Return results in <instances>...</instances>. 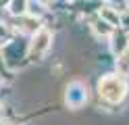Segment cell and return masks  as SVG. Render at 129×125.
I'll return each instance as SVG.
<instances>
[{
    "label": "cell",
    "mask_w": 129,
    "mask_h": 125,
    "mask_svg": "<svg viewBox=\"0 0 129 125\" xmlns=\"http://www.w3.org/2000/svg\"><path fill=\"white\" fill-rule=\"evenodd\" d=\"M98 92L104 100H108V102H121V100L125 98L127 94V83L123 77H119V75H106V77H102L100 83H98Z\"/></svg>",
    "instance_id": "6da1fadb"
},
{
    "label": "cell",
    "mask_w": 129,
    "mask_h": 125,
    "mask_svg": "<svg viewBox=\"0 0 129 125\" xmlns=\"http://www.w3.org/2000/svg\"><path fill=\"white\" fill-rule=\"evenodd\" d=\"M50 42H52V33L48 29H38L34 33V40L29 44V58H40L48 48H50Z\"/></svg>",
    "instance_id": "7a4b0ae2"
},
{
    "label": "cell",
    "mask_w": 129,
    "mask_h": 125,
    "mask_svg": "<svg viewBox=\"0 0 129 125\" xmlns=\"http://www.w3.org/2000/svg\"><path fill=\"white\" fill-rule=\"evenodd\" d=\"M87 100V90L81 81H71L69 88H67V104L71 108H79L83 106Z\"/></svg>",
    "instance_id": "3957f363"
},
{
    "label": "cell",
    "mask_w": 129,
    "mask_h": 125,
    "mask_svg": "<svg viewBox=\"0 0 129 125\" xmlns=\"http://www.w3.org/2000/svg\"><path fill=\"white\" fill-rule=\"evenodd\" d=\"M100 19L110 23L112 27H119V25H121V15L115 11V8H110V6H102L100 8Z\"/></svg>",
    "instance_id": "277c9868"
},
{
    "label": "cell",
    "mask_w": 129,
    "mask_h": 125,
    "mask_svg": "<svg viewBox=\"0 0 129 125\" xmlns=\"http://www.w3.org/2000/svg\"><path fill=\"white\" fill-rule=\"evenodd\" d=\"M17 27L21 31H25V33H36L40 29V25H38V19H34V17L19 15V25H17Z\"/></svg>",
    "instance_id": "5b68a950"
},
{
    "label": "cell",
    "mask_w": 129,
    "mask_h": 125,
    "mask_svg": "<svg viewBox=\"0 0 129 125\" xmlns=\"http://www.w3.org/2000/svg\"><path fill=\"white\" fill-rule=\"evenodd\" d=\"M92 29H94V33H96V36H100V38H108V36H112V33H115V27H112L110 23H106L104 19L94 21Z\"/></svg>",
    "instance_id": "8992f818"
},
{
    "label": "cell",
    "mask_w": 129,
    "mask_h": 125,
    "mask_svg": "<svg viewBox=\"0 0 129 125\" xmlns=\"http://www.w3.org/2000/svg\"><path fill=\"white\" fill-rule=\"evenodd\" d=\"M112 50H115V52H123V50H127V36L123 31H119V33H115V36H112Z\"/></svg>",
    "instance_id": "52a82bcc"
},
{
    "label": "cell",
    "mask_w": 129,
    "mask_h": 125,
    "mask_svg": "<svg viewBox=\"0 0 129 125\" xmlns=\"http://www.w3.org/2000/svg\"><path fill=\"white\" fill-rule=\"evenodd\" d=\"M9 11H11L15 17L25 15V13H27V0H11V2H9Z\"/></svg>",
    "instance_id": "ba28073f"
},
{
    "label": "cell",
    "mask_w": 129,
    "mask_h": 125,
    "mask_svg": "<svg viewBox=\"0 0 129 125\" xmlns=\"http://www.w3.org/2000/svg\"><path fill=\"white\" fill-rule=\"evenodd\" d=\"M117 69H119V75H129V50H123L117 61Z\"/></svg>",
    "instance_id": "9c48e42d"
},
{
    "label": "cell",
    "mask_w": 129,
    "mask_h": 125,
    "mask_svg": "<svg viewBox=\"0 0 129 125\" xmlns=\"http://www.w3.org/2000/svg\"><path fill=\"white\" fill-rule=\"evenodd\" d=\"M38 2H42V4H48V2H52V0H38Z\"/></svg>",
    "instance_id": "30bf717a"
},
{
    "label": "cell",
    "mask_w": 129,
    "mask_h": 125,
    "mask_svg": "<svg viewBox=\"0 0 129 125\" xmlns=\"http://www.w3.org/2000/svg\"><path fill=\"white\" fill-rule=\"evenodd\" d=\"M2 125H11V123H2Z\"/></svg>",
    "instance_id": "8fae6325"
},
{
    "label": "cell",
    "mask_w": 129,
    "mask_h": 125,
    "mask_svg": "<svg viewBox=\"0 0 129 125\" xmlns=\"http://www.w3.org/2000/svg\"><path fill=\"white\" fill-rule=\"evenodd\" d=\"M0 86H2V79H0Z\"/></svg>",
    "instance_id": "7c38bea8"
}]
</instances>
